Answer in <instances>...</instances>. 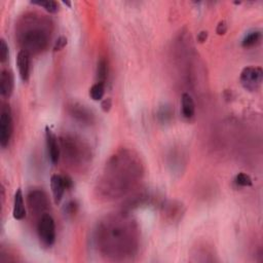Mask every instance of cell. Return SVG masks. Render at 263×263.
<instances>
[{
  "instance_id": "obj_1",
  "label": "cell",
  "mask_w": 263,
  "mask_h": 263,
  "mask_svg": "<svg viewBox=\"0 0 263 263\" xmlns=\"http://www.w3.org/2000/svg\"><path fill=\"white\" fill-rule=\"evenodd\" d=\"M140 228L133 216L121 211L102 218L95 229L98 252L108 261L133 260L140 249Z\"/></svg>"
},
{
  "instance_id": "obj_2",
  "label": "cell",
  "mask_w": 263,
  "mask_h": 263,
  "mask_svg": "<svg viewBox=\"0 0 263 263\" xmlns=\"http://www.w3.org/2000/svg\"><path fill=\"white\" fill-rule=\"evenodd\" d=\"M145 174L141 157L133 149L120 148L106 162L94 192L101 202H112L136 189Z\"/></svg>"
},
{
  "instance_id": "obj_3",
  "label": "cell",
  "mask_w": 263,
  "mask_h": 263,
  "mask_svg": "<svg viewBox=\"0 0 263 263\" xmlns=\"http://www.w3.org/2000/svg\"><path fill=\"white\" fill-rule=\"evenodd\" d=\"M54 24L52 20L41 14L29 12L24 14L16 24V40L30 56H37L46 52L50 46Z\"/></svg>"
},
{
  "instance_id": "obj_4",
  "label": "cell",
  "mask_w": 263,
  "mask_h": 263,
  "mask_svg": "<svg viewBox=\"0 0 263 263\" xmlns=\"http://www.w3.org/2000/svg\"><path fill=\"white\" fill-rule=\"evenodd\" d=\"M59 140L61 155L67 167L78 173L86 171L93 161L91 146L83 139L72 134H65Z\"/></svg>"
},
{
  "instance_id": "obj_5",
  "label": "cell",
  "mask_w": 263,
  "mask_h": 263,
  "mask_svg": "<svg viewBox=\"0 0 263 263\" xmlns=\"http://www.w3.org/2000/svg\"><path fill=\"white\" fill-rule=\"evenodd\" d=\"M36 231L40 244L47 248H51L56 242V224L55 220L49 213L38 218Z\"/></svg>"
},
{
  "instance_id": "obj_6",
  "label": "cell",
  "mask_w": 263,
  "mask_h": 263,
  "mask_svg": "<svg viewBox=\"0 0 263 263\" xmlns=\"http://www.w3.org/2000/svg\"><path fill=\"white\" fill-rule=\"evenodd\" d=\"M14 133L13 112L10 104L4 103L0 109V145L7 148L10 145Z\"/></svg>"
},
{
  "instance_id": "obj_7",
  "label": "cell",
  "mask_w": 263,
  "mask_h": 263,
  "mask_svg": "<svg viewBox=\"0 0 263 263\" xmlns=\"http://www.w3.org/2000/svg\"><path fill=\"white\" fill-rule=\"evenodd\" d=\"M27 205L32 215L42 216L50 209V200L48 194L40 188H33L27 194Z\"/></svg>"
},
{
  "instance_id": "obj_8",
  "label": "cell",
  "mask_w": 263,
  "mask_h": 263,
  "mask_svg": "<svg viewBox=\"0 0 263 263\" xmlns=\"http://www.w3.org/2000/svg\"><path fill=\"white\" fill-rule=\"evenodd\" d=\"M263 80V70L259 66H247L239 75V82L242 86L251 93L257 92Z\"/></svg>"
},
{
  "instance_id": "obj_9",
  "label": "cell",
  "mask_w": 263,
  "mask_h": 263,
  "mask_svg": "<svg viewBox=\"0 0 263 263\" xmlns=\"http://www.w3.org/2000/svg\"><path fill=\"white\" fill-rule=\"evenodd\" d=\"M67 111L73 119L80 122L81 124L90 125L95 120V116L93 112L84 105L78 102H70L67 105Z\"/></svg>"
},
{
  "instance_id": "obj_10",
  "label": "cell",
  "mask_w": 263,
  "mask_h": 263,
  "mask_svg": "<svg viewBox=\"0 0 263 263\" xmlns=\"http://www.w3.org/2000/svg\"><path fill=\"white\" fill-rule=\"evenodd\" d=\"M46 143L48 148V155L51 162L56 165L59 163L61 158V146L60 140L51 127H46Z\"/></svg>"
},
{
  "instance_id": "obj_11",
  "label": "cell",
  "mask_w": 263,
  "mask_h": 263,
  "mask_svg": "<svg viewBox=\"0 0 263 263\" xmlns=\"http://www.w3.org/2000/svg\"><path fill=\"white\" fill-rule=\"evenodd\" d=\"M15 76L11 69H4L0 74V94L6 99H10L14 93Z\"/></svg>"
},
{
  "instance_id": "obj_12",
  "label": "cell",
  "mask_w": 263,
  "mask_h": 263,
  "mask_svg": "<svg viewBox=\"0 0 263 263\" xmlns=\"http://www.w3.org/2000/svg\"><path fill=\"white\" fill-rule=\"evenodd\" d=\"M51 189H52V192H53L55 204L59 205L61 203L63 196H64L65 191L67 190L64 175L54 174L51 177Z\"/></svg>"
},
{
  "instance_id": "obj_13",
  "label": "cell",
  "mask_w": 263,
  "mask_h": 263,
  "mask_svg": "<svg viewBox=\"0 0 263 263\" xmlns=\"http://www.w3.org/2000/svg\"><path fill=\"white\" fill-rule=\"evenodd\" d=\"M30 58L31 56L28 53L21 50L17 55V67L19 70L20 77L24 82H27L30 78Z\"/></svg>"
},
{
  "instance_id": "obj_14",
  "label": "cell",
  "mask_w": 263,
  "mask_h": 263,
  "mask_svg": "<svg viewBox=\"0 0 263 263\" xmlns=\"http://www.w3.org/2000/svg\"><path fill=\"white\" fill-rule=\"evenodd\" d=\"M184 210L182 204L178 202H168L163 206V214L170 222L179 221L183 216Z\"/></svg>"
},
{
  "instance_id": "obj_15",
  "label": "cell",
  "mask_w": 263,
  "mask_h": 263,
  "mask_svg": "<svg viewBox=\"0 0 263 263\" xmlns=\"http://www.w3.org/2000/svg\"><path fill=\"white\" fill-rule=\"evenodd\" d=\"M13 217L14 219L21 221L26 217V208L24 202V195L22 189L19 188L14 198V208H13Z\"/></svg>"
},
{
  "instance_id": "obj_16",
  "label": "cell",
  "mask_w": 263,
  "mask_h": 263,
  "mask_svg": "<svg viewBox=\"0 0 263 263\" xmlns=\"http://www.w3.org/2000/svg\"><path fill=\"white\" fill-rule=\"evenodd\" d=\"M181 107H182V115L190 119L195 114V104L193 98L188 93H183L181 97Z\"/></svg>"
},
{
  "instance_id": "obj_17",
  "label": "cell",
  "mask_w": 263,
  "mask_h": 263,
  "mask_svg": "<svg viewBox=\"0 0 263 263\" xmlns=\"http://www.w3.org/2000/svg\"><path fill=\"white\" fill-rule=\"evenodd\" d=\"M262 40V32L260 30H254L249 32L242 41V47L245 49H250L259 45Z\"/></svg>"
},
{
  "instance_id": "obj_18",
  "label": "cell",
  "mask_w": 263,
  "mask_h": 263,
  "mask_svg": "<svg viewBox=\"0 0 263 263\" xmlns=\"http://www.w3.org/2000/svg\"><path fill=\"white\" fill-rule=\"evenodd\" d=\"M96 77H97V82H101L105 84L108 77V64L104 58H101L98 61Z\"/></svg>"
},
{
  "instance_id": "obj_19",
  "label": "cell",
  "mask_w": 263,
  "mask_h": 263,
  "mask_svg": "<svg viewBox=\"0 0 263 263\" xmlns=\"http://www.w3.org/2000/svg\"><path fill=\"white\" fill-rule=\"evenodd\" d=\"M105 94V84L101 82H96L90 89V97L94 101H101Z\"/></svg>"
},
{
  "instance_id": "obj_20",
  "label": "cell",
  "mask_w": 263,
  "mask_h": 263,
  "mask_svg": "<svg viewBox=\"0 0 263 263\" xmlns=\"http://www.w3.org/2000/svg\"><path fill=\"white\" fill-rule=\"evenodd\" d=\"M31 4L34 5V6H37L39 8L45 9L50 14H56L59 11L58 3L52 2V0H49V2H32Z\"/></svg>"
},
{
  "instance_id": "obj_21",
  "label": "cell",
  "mask_w": 263,
  "mask_h": 263,
  "mask_svg": "<svg viewBox=\"0 0 263 263\" xmlns=\"http://www.w3.org/2000/svg\"><path fill=\"white\" fill-rule=\"evenodd\" d=\"M234 182L240 187H250L253 184L251 177L245 173H238L234 178Z\"/></svg>"
},
{
  "instance_id": "obj_22",
  "label": "cell",
  "mask_w": 263,
  "mask_h": 263,
  "mask_svg": "<svg viewBox=\"0 0 263 263\" xmlns=\"http://www.w3.org/2000/svg\"><path fill=\"white\" fill-rule=\"evenodd\" d=\"M10 57V49L7 41L2 38L0 39V61L2 63H6Z\"/></svg>"
},
{
  "instance_id": "obj_23",
  "label": "cell",
  "mask_w": 263,
  "mask_h": 263,
  "mask_svg": "<svg viewBox=\"0 0 263 263\" xmlns=\"http://www.w3.org/2000/svg\"><path fill=\"white\" fill-rule=\"evenodd\" d=\"M66 46H67V38L64 37V36H60V37L56 40V42H55V45H54V51H55V52L62 51Z\"/></svg>"
},
{
  "instance_id": "obj_24",
  "label": "cell",
  "mask_w": 263,
  "mask_h": 263,
  "mask_svg": "<svg viewBox=\"0 0 263 263\" xmlns=\"http://www.w3.org/2000/svg\"><path fill=\"white\" fill-rule=\"evenodd\" d=\"M227 32V23L223 20L220 21L216 27V33L218 35H225Z\"/></svg>"
},
{
  "instance_id": "obj_25",
  "label": "cell",
  "mask_w": 263,
  "mask_h": 263,
  "mask_svg": "<svg viewBox=\"0 0 263 263\" xmlns=\"http://www.w3.org/2000/svg\"><path fill=\"white\" fill-rule=\"evenodd\" d=\"M77 211V204L75 202H70L65 206V213L67 215H74Z\"/></svg>"
},
{
  "instance_id": "obj_26",
  "label": "cell",
  "mask_w": 263,
  "mask_h": 263,
  "mask_svg": "<svg viewBox=\"0 0 263 263\" xmlns=\"http://www.w3.org/2000/svg\"><path fill=\"white\" fill-rule=\"evenodd\" d=\"M160 117L161 118H163V120H165V121H167V119H170L171 117H172V111H171V109H169V108H163L162 109V111L160 112Z\"/></svg>"
},
{
  "instance_id": "obj_27",
  "label": "cell",
  "mask_w": 263,
  "mask_h": 263,
  "mask_svg": "<svg viewBox=\"0 0 263 263\" xmlns=\"http://www.w3.org/2000/svg\"><path fill=\"white\" fill-rule=\"evenodd\" d=\"M101 107H102V109H103L104 112H108V111L111 109V107H112L111 99H110V98H107V99L103 100L102 103H101Z\"/></svg>"
},
{
  "instance_id": "obj_28",
  "label": "cell",
  "mask_w": 263,
  "mask_h": 263,
  "mask_svg": "<svg viewBox=\"0 0 263 263\" xmlns=\"http://www.w3.org/2000/svg\"><path fill=\"white\" fill-rule=\"evenodd\" d=\"M208 38V32L207 31H201L199 34H198V41L203 43L207 40Z\"/></svg>"
},
{
  "instance_id": "obj_29",
  "label": "cell",
  "mask_w": 263,
  "mask_h": 263,
  "mask_svg": "<svg viewBox=\"0 0 263 263\" xmlns=\"http://www.w3.org/2000/svg\"><path fill=\"white\" fill-rule=\"evenodd\" d=\"M63 4H64V5H67L68 7H70V6H71V4H70V3H68V2H64Z\"/></svg>"
}]
</instances>
